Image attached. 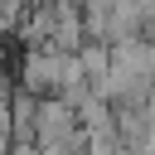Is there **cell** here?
Returning a JSON list of instances; mask_svg holds the SVG:
<instances>
[{
  "instance_id": "7a4b0ae2",
  "label": "cell",
  "mask_w": 155,
  "mask_h": 155,
  "mask_svg": "<svg viewBox=\"0 0 155 155\" xmlns=\"http://www.w3.org/2000/svg\"><path fill=\"white\" fill-rule=\"evenodd\" d=\"M82 155H131V145L121 140V131H87V150Z\"/></svg>"
},
{
  "instance_id": "6da1fadb",
  "label": "cell",
  "mask_w": 155,
  "mask_h": 155,
  "mask_svg": "<svg viewBox=\"0 0 155 155\" xmlns=\"http://www.w3.org/2000/svg\"><path fill=\"white\" fill-rule=\"evenodd\" d=\"M78 58H82L87 78H102V73L111 68V44H107V39H87V44L78 48Z\"/></svg>"
}]
</instances>
